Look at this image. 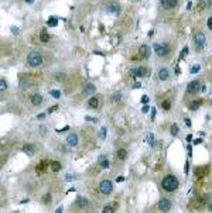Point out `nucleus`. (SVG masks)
<instances>
[{
  "label": "nucleus",
  "instance_id": "1",
  "mask_svg": "<svg viewBox=\"0 0 212 213\" xmlns=\"http://www.w3.org/2000/svg\"><path fill=\"white\" fill-rule=\"evenodd\" d=\"M178 186H180V181L174 176V175H166L164 178H163V181H161V188L164 189V191H167V192H174V191H177L178 189Z\"/></svg>",
  "mask_w": 212,
  "mask_h": 213
},
{
  "label": "nucleus",
  "instance_id": "2",
  "mask_svg": "<svg viewBox=\"0 0 212 213\" xmlns=\"http://www.w3.org/2000/svg\"><path fill=\"white\" fill-rule=\"evenodd\" d=\"M153 49H154L156 55L160 58H167L171 54V47L167 43H156L153 45Z\"/></svg>",
  "mask_w": 212,
  "mask_h": 213
},
{
  "label": "nucleus",
  "instance_id": "3",
  "mask_svg": "<svg viewBox=\"0 0 212 213\" xmlns=\"http://www.w3.org/2000/svg\"><path fill=\"white\" fill-rule=\"evenodd\" d=\"M27 64L30 66H40L42 64V55L40 52H37V51L30 52L28 57H27Z\"/></svg>",
  "mask_w": 212,
  "mask_h": 213
},
{
  "label": "nucleus",
  "instance_id": "4",
  "mask_svg": "<svg viewBox=\"0 0 212 213\" xmlns=\"http://www.w3.org/2000/svg\"><path fill=\"white\" fill-rule=\"evenodd\" d=\"M112 191H113V183H112V181H109V179H103V181L99 183V192H100L103 196L110 195V193H112Z\"/></svg>",
  "mask_w": 212,
  "mask_h": 213
},
{
  "label": "nucleus",
  "instance_id": "5",
  "mask_svg": "<svg viewBox=\"0 0 212 213\" xmlns=\"http://www.w3.org/2000/svg\"><path fill=\"white\" fill-rule=\"evenodd\" d=\"M194 43H195V48H197V51H201V49L205 47V44H207V37H205V34H204L202 31H198V33L195 34V40H194Z\"/></svg>",
  "mask_w": 212,
  "mask_h": 213
},
{
  "label": "nucleus",
  "instance_id": "6",
  "mask_svg": "<svg viewBox=\"0 0 212 213\" xmlns=\"http://www.w3.org/2000/svg\"><path fill=\"white\" fill-rule=\"evenodd\" d=\"M171 208H172L171 201H170V199H166V198L160 199V201H159V203H157V209H159L160 212H163V213H168L170 210H171Z\"/></svg>",
  "mask_w": 212,
  "mask_h": 213
},
{
  "label": "nucleus",
  "instance_id": "7",
  "mask_svg": "<svg viewBox=\"0 0 212 213\" xmlns=\"http://www.w3.org/2000/svg\"><path fill=\"white\" fill-rule=\"evenodd\" d=\"M106 11L113 13V14H119L120 13V4L118 1H109V3H106Z\"/></svg>",
  "mask_w": 212,
  "mask_h": 213
},
{
  "label": "nucleus",
  "instance_id": "8",
  "mask_svg": "<svg viewBox=\"0 0 212 213\" xmlns=\"http://www.w3.org/2000/svg\"><path fill=\"white\" fill-rule=\"evenodd\" d=\"M130 74L136 78H143V76H147L149 75V69L144 68V66H139V68H134L130 71Z\"/></svg>",
  "mask_w": 212,
  "mask_h": 213
},
{
  "label": "nucleus",
  "instance_id": "9",
  "mask_svg": "<svg viewBox=\"0 0 212 213\" xmlns=\"http://www.w3.org/2000/svg\"><path fill=\"white\" fill-rule=\"evenodd\" d=\"M199 89H201L199 81H192V82H190V85L187 86V93L188 95H195V93H198Z\"/></svg>",
  "mask_w": 212,
  "mask_h": 213
},
{
  "label": "nucleus",
  "instance_id": "10",
  "mask_svg": "<svg viewBox=\"0 0 212 213\" xmlns=\"http://www.w3.org/2000/svg\"><path fill=\"white\" fill-rule=\"evenodd\" d=\"M88 206V199L84 198V196H78L77 198V201L74 202V205H72V209L75 208V209H85Z\"/></svg>",
  "mask_w": 212,
  "mask_h": 213
},
{
  "label": "nucleus",
  "instance_id": "11",
  "mask_svg": "<svg viewBox=\"0 0 212 213\" xmlns=\"http://www.w3.org/2000/svg\"><path fill=\"white\" fill-rule=\"evenodd\" d=\"M207 198V196H205ZM205 198H197V199H194L192 202H191V209H195V210H199L201 208H204V205H205V202H207V199Z\"/></svg>",
  "mask_w": 212,
  "mask_h": 213
},
{
  "label": "nucleus",
  "instance_id": "12",
  "mask_svg": "<svg viewBox=\"0 0 212 213\" xmlns=\"http://www.w3.org/2000/svg\"><path fill=\"white\" fill-rule=\"evenodd\" d=\"M67 144H68L69 147H77V145H78V134H75V133L68 134V137H67Z\"/></svg>",
  "mask_w": 212,
  "mask_h": 213
},
{
  "label": "nucleus",
  "instance_id": "13",
  "mask_svg": "<svg viewBox=\"0 0 212 213\" xmlns=\"http://www.w3.org/2000/svg\"><path fill=\"white\" fill-rule=\"evenodd\" d=\"M160 3H161V7H163V9L171 10V9H174V7L178 4V0H161Z\"/></svg>",
  "mask_w": 212,
  "mask_h": 213
},
{
  "label": "nucleus",
  "instance_id": "14",
  "mask_svg": "<svg viewBox=\"0 0 212 213\" xmlns=\"http://www.w3.org/2000/svg\"><path fill=\"white\" fill-rule=\"evenodd\" d=\"M208 172H209V165L197 167V168L194 170V174H195L197 176H205V175H208Z\"/></svg>",
  "mask_w": 212,
  "mask_h": 213
},
{
  "label": "nucleus",
  "instance_id": "15",
  "mask_svg": "<svg viewBox=\"0 0 212 213\" xmlns=\"http://www.w3.org/2000/svg\"><path fill=\"white\" fill-rule=\"evenodd\" d=\"M149 55H150V48L147 45H141L139 48V57L141 59H146V58H149Z\"/></svg>",
  "mask_w": 212,
  "mask_h": 213
},
{
  "label": "nucleus",
  "instance_id": "16",
  "mask_svg": "<svg viewBox=\"0 0 212 213\" xmlns=\"http://www.w3.org/2000/svg\"><path fill=\"white\" fill-rule=\"evenodd\" d=\"M98 164H99L100 168H109V165H110L109 158H108L106 155H100V157L98 158Z\"/></svg>",
  "mask_w": 212,
  "mask_h": 213
},
{
  "label": "nucleus",
  "instance_id": "17",
  "mask_svg": "<svg viewBox=\"0 0 212 213\" xmlns=\"http://www.w3.org/2000/svg\"><path fill=\"white\" fill-rule=\"evenodd\" d=\"M88 107L89 109H98L99 107V97L98 96H92L88 100Z\"/></svg>",
  "mask_w": 212,
  "mask_h": 213
},
{
  "label": "nucleus",
  "instance_id": "18",
  "mask_svg": "<svg viewBox=\"0 0 212 213\" xmlns=\"http://www.w3.org/2000/svg\"><path fill=\"white\" fill-rule=\"evenodd\" d=\"M127 158V150L126 148H119L116 151V160L118 161H125Z\"/></svg>",
  "mask_w": 212,
  "mask_h": 213
},
{
  "label": "nucleus",
  "instance_id": "19",
  "mask_svg": "<svg viewBox=\"0 0 212 213\" xmlns=\"http://www.w3.org/2000/svg\"><path fill=\"white\" fill-rule=\"evenodd\" d=\"M48 167V161H41V162H38V165L36 167V172H37V175H41V174H44V171H45V168Z\"/></svg>",
  "mask_w": 212,
  "mask_h": 213
},
{
  "label": "nucleus",
  "instance_id": "20",
  "mask_svg": "<svg viewBox=\"0 0 212 213\" xmlns=\"http://www.w3.org/2000/svg\"><path fill=\"white\" fill-rule=\"evenodd\" d=\"M170 78V72L167 68H161L160 71H159V79L160 81H167Z\"/></svg>",
  "mask_w": 212,
  "mask_h": 213
},
{
  "label": "nucleus",
  "instance_id": "21",
  "mask_svg": "<svg viewBox=\"0 0 212 213\" xmlns=\"http://www.w3.org/2000/svg\"><path fill=\"white\" fill-rule=\"evenodd\" d=\"M31 103H33V106H40L42 103V96L40 93L33 95V96H31Z\"/></svg>",
  "mask_w": 212,
  "mask_h": 213
},
{
  "label": "nucleus",
  "instance_id": "22",
  "mask_svg": "<svg viewBox=\"0 0 212 213\" xmlns=\"http://www.w3.org/2000/svg\"><path fill=\"white\" fill-rule=\"evenodd\" d=\"M50 167H51V171H52V172H59L61 168H62V165H61L59 161H52V162H50Z\"/></svg>",
  "mask_w": 212,
  "mask_h": 213
},
{
  "label": "nucleus",
  "instance_id": "23",
  "mask_svg": "<svg viewBox=\"0 0 212 213\" xmlns=\"http://www.w3.org/2000/svg\"><path fill=\"white\" fill-rule=\"evenodd\" d=\"M95 92V85L93 83H86L84 86V95H90Z\"/></svg>",
  "mask_w": 212,
  "mask_h": 213
},
{
  "label": "nucleus",
  "instance_id": "24",
  "mask_svg": "<svg viewBox=\"0 0 212 213\" xmlns=\"http://www.w3.org/2000/svg\"><path fill=\"white\" fill-rule=\"evenodd\" d=\"M118 205L116 203H113V205H108V206H105L103 208V210H102V213H115V208H116Z\"/></svg>",
  "mask_w": 212,
  "mask_h": 213
},
{
  "label": "nucleus",
  "instance_id": "25",
  "mask_svg": "<svg viewBox=\"0 0 212 213\" xmlns=\"http://www.w3.org/2000/svg\"><path fill=\"white\" fill-rule=\"evenodd\" d=\"M199 106H201V100H192V102H190V105H188L190 110H197Z\"/></svg>",
  "mask_w": 212,
  "mask_h": 213
},
{
  "label": "nucleus",
  "instance_id": "26",
  "mask_svg": "<svg viewBox=\"0 0 212 213\" xmlns=\"http://www.w3.org/2000/svg\"><path fill=\"white\" fill-rule=\"evenodd\" d=\"M23 151H24L26 154H28V155H33V154H34V147H33L31 144H26V145L23 147Z\"/></svg>",
  "mask_w": 212,
  "mask_h": 213
},
{
  "label": "nucleus",
  "instance_id": "27",
  "mask_svg": "<svg viewBox=\"0 0 212 213\" xmlns=\"http://www.w3.org/2000/svg\"><path fill=\"white\" fill-rule=\"evenodd\" d=\"M110 99H112V102H113V103H119V102L122 100V93H120V92H115V93L112 95V97H110Z\"/></svg>",
  "mask_w": 212,
  "mask_h": 213
},
{
  "label": "nucleus",
  "instance_id": "28",
  "mask_svg": "<svg viewBox=\"0 0 212 213\" xmlns=\"http://www.w3.org/2000/svg\"><path fill=\"white\" fill-rule=\"evenodd\" d=\"M161 107H163V110L168 112L170 109H171V100H170V99H166V100H163V102H161Z\"/></svg>",
  "mask_w": 212,
  "mask_h": 213
},
{
  "label": "nucleus",
  "instance_id": "29",
  "mask_svg": "<svg viewBox=\"0 0 212 213\" xmlns=\"http://www.w3.org/2000/svg\"><path fill=\"white\" fill-rule=\"evenodd\" d=\"M51 198H52L51 193H45L44 198H42V203H44V205H51V203H52V199H51Z\"/></svg>",
  "mask_w": 212,
  "mask_h": 213
},
{
  "label": "nucleus",
  "instance_id": "30",
  "mask_svg": "<svg viewBox=\"0 0 212 213\" xmlns=\"http://www.w3.org/2000/svg\"><path fill=\"white\" fill-rule=\"evenodd\" d=\"M170 131H171V135L177 137V135L180 134V127H178L177 124H171V128H170Z\"/></svg>",
  "mask_w": 212,
  "mask_h": 213
},
{
  "label": "nucleus",
  "instance_id": "31",
  "mask_svg": "<svg viewBox=\"0 0 212 213\" xmlns=\"http://www.w3.org/2000/svg\"><path fill=\"white\" fill-rule=\"evenodd\" d=\"M47 24H48V26H51V27H55V26L58 24V20H57L55 17H51V18L47 21Z\"/></svg>",
  "mask_w": 212,
  "mask_h": 213
},
{
  "label": "nucleus",
  "instance_id": "32",
  "mask_svg": "<svg viewBox=\"0 0 212 213\" xmlns=\"http://www.w3.org/2000/svg\"><path fill=\"white\" fill-rule=\"evenodd\" d=\"M40 40H41L42 43H47V41H50V40H51V37H50L47 33H41V36H40Z\"/></svg>",
  "mask_w": 212,
  "mask_h": 213
},
{
  "label": "nucleus",
  "instance_id": "33",
  "mask_svg": "<svg viewBox=\"0 0 212 213\" xmlns=\"http://www.w3.org/2000/svg\"><path fill=\"white\" fill-rule=\"evenodd\" d=\"M50 95H51L52 97H55V99H58V97L61 96V93H59V90H50Z\"/></svg>",
  "mask_w": 212,
  "mask_h": 213
},
{
  "label": "nucleus",
  "instance_id": "34",
  "mask_svg": "<svg viewBox=\"0 0 212 213\" xmlns=\"http://www.w3.org/2000/svg\"><path fill=\"white\" fill-rule=\"evenodd\" d=\"M6 87H7L6 81H4V79H1V81H0V90H1V92H4V89H6Z\"/></svg>",
  "mask_w": 212,
  "mask_h": 213
},
{
  "label": "nucleus",
  "instance_id": "35",
  "mask_svg": "<svg viewBox=\"0 0 212 213\" xmlns=\"http://www.w3.org/2000/svg\"><path fill=\"white\" fill-rule=\"evenodd\" d=\"M197 72H199V65H194L191 68V74H197Z\"/></svg>",
  "mask_w": 212,
  "mask_h": 213
},
{
  "label": "nucleus",
  "instance_id": "36",
  "mask_svg": "<svg viewBox=\"0 0 212 213\" xmlns=\"http://www.w3.org/2000/svg\"><path fill=\"white\" fill-rule=\"evenodd\" d=\"M185 54H188V47H184V48H182V52H181L180 58H184V57H185Z\"/></svg>",
  "mask_w": 212,
  "mask_h": 213
},
{
  "label": "nucleus",
  "instance_id": "37",
  "mask_svg": "<svg viewBox=\"0 0 212 213\" xmlns=\"http://www.w3.org/2000/svg\"><path fill=\"white\" fill-rule=\"evenodd\" d=\"M55 78H57V81H64V79H65V75H64V74H58Z\"/></svg>",
  "mask_w": 212,
  "mask_h": 213
},
{
  "label": "nucleus",
  "instance_id": "38",
  "mask_svg": "<svg viewBox=\"0 0 212 213\" xmlns=\"http://www.w3.org/2000/svg\"><path fill=\"white\" fill-rule=\"evenodd\" d=\"M201 3H202L204 6H211V4H212V0H201Z\"/></svg>",
  "mask_w": 212,
  "mask_h": 213
},
{
  "label": "nucleus",
  "instance_id": "39",
  "mask_svg": "<svg viewBox=\"0 0 212 213\" xmlns=\"http://www.w3.org/2000/svg\"><path fill=\"white\" fill-rule=\"evenodd\" d=\"M105 135H106V128H100V138H105Z\"/></svg>",
  "mask_w": 212,
  "mask_h": 213
},
{
  "label": "nucleus",
  "instance_id": "40",
  "mask_svg": "<svg viewBox=\"0 0 212 213\" xmlns=\"http://www.w3.org/2000/svg\"><path fill=\"white\" fill-rule=\"evenodd\" d=\"M188 170H190V162L187 161V162H185V167H184V172L188 174Z\"/></svg>",
  "mask_w": 212,
  "mask_h": 213
},
{
  "label": "nucleus",
  "instance_id": "41",
  "mask_svg": "<svg viewBox=\"0 0 212 213\" xmlns=\"http://www.w3.org/2000/svg\"><path fill=\"white\" fill-rule=\"evenodd\" d=\"M147 138H149V143H150V144H153V143H154V137H153L151 134H149V135H147Z\"/></svg>",
  "mask_w": 212,
  "mask_h": 213
},
{
  "label": "nucleus",
  "instance_id": "42",
  "mask_svg": "<svg viewBox=\"0 0 212 213\" xmlns=\"http://www.w3.org/2000/svg\"><path fill=\"white\" fill-rule=\"evenodd\" d=\"M184 122H185V124H187V126H188V127H190V126H191V120H190V119H188V117H185V119H184Z\"/></svg>",
  "mask_w": 212,
  "mask_h": 213
},
{
  "label": "nucleus",
  "instance_id": "43",
  "mask_svg": "<svg viewBox=\"0 0 212 213\" xmlns=\"http://www.w3.org/2000/svg\"><path fill=\"white\" fill-rule=\"evenodd\" d=\"M57 107H58V106H52V107H50V109H48V113H51V112H54V110H55Z\"/></svg>",
  "mask_w": 212,
  "mask_h": 213
},
{
  "label": "nucleus",
  "instance_id": "44",
  "mask_svg": "<svg viewBox=\"0 0 212 213\" xmlns=\"http://www.w3.org/2000/svg\"><path fill=\"white\" fill-rule=\"evenodd\" d=\"M208 27H209V30H212V18L208 20Z\"/></svg>",
  "mask_w": 212,
  "mask_h": 213
},
{
  "label": "nucleus",
  "instance_id": "45",
  "mask_svg": "<svg viewBox=\"0 0 212 213\" xmlns=\"http://www.w3.org/2000/svg\"><path fill=\"white\" fill-rule=\"evenodd\" d=\"M201 143H202V140H201V138H197V140L194 141V144H201Z\"/></svg>",
  "mask_w": 212,
  "mask_h": 213
},
{
  "label": "nucleus",
  "instance_id": "46",
  "mask_svg": "<svg viewBox=\"0 0 212 213\" xmlns=\"http://www.w3.org/2000/svg\"><path fill=\"white\" fill-rule=\"evenodd\" d=\"M147 100H149V97H147V96H144V97L141 99V102H143V103H147Z\"/></svg>",
  "mask_w": 212,
  "mask_h": 213
},
{
  "label": "nucleus",
  "instance_id": "47",
  "mask_svg": "<svg viewBox=\"0 0 212 213\" xmlns=\"http://www.w3.org/2000/svg\"><path fill=\"white\" fill-rule=\"evenodd\" d=\"M55 213H62V206H59V208L57 209V212H55Z\"/></svg>",
  "mask_w": 212,
  "mask_h": 213
},
{
  "label": "nucleus",
  "instance_id": "48",
  "mask_svg": "<svg viewBox=\"0 0 212 213\" xmlns=\"http://www.w3.org/2000/svg\"><path fill=\"white\" fill-rule=\"evenodd\" d=\"M208 209H209V212L212 213V202H209V205H208Z\"/></svg>",
  "mask_w": 212,
  "mask_h": 213
},
{
  "label": "nucleus",
  "instance_id": "49",
  "mask_svg": "<svg viewBox=\"0 0 212 213\" xmlns=\"http://www.w3.org/2000/svg\"><path fill=\"white\" fill-rule=\"evenodd\" d=\"M143 112H144V113L149 112V106H144V107H143Z\"/></svg>",
  "mask_w": 212,
  "mask_h": 213
},
{
  "label": "nucleus",
  "instance_id": "50",
  "mask_svg": "<svg viewBox=\"0 0 212 213\" xmlns=\"http://www.w3.org/2000/svg\"><path fill=\"white\" fill-rule=\"evenodd\" d=\"M26 1H27V3H33L34 0H26Z\"/></svg>",
  "mask_w": 212,
  "mask_h": 213
}]
</instances>
